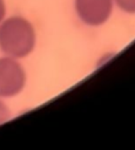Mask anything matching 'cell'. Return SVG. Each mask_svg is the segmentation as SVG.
Instances as JSON below:
<instances>
[{
    "label": "cell",
    "instance_id": "2",
    "mask_svg": "<svg viewBox=\"0 0 135 150\" xmlns=\"http://www.w3.org/2000/svg\"><path fill=\"white\" fill-rule=\"evenodd\" d=\"M26 84V73L18 59L0 57V98L16 96Z\"/></svg>",
    "mask_w": 135,
    "mask_h": 150
},
{
    "label": "cell",
    "instance_id": "6",
    "mask_svg": "<svg viewBox=\"0 0 135 150\" xmlns=\"http://www.w3.org/2000/svg\"><path fill=\"white\" fill-rule=\"evenodd\" d=\"M6 13H7L6 1H5V0H0V23H1V21L6 18Z\"/></svg>",
    "mask_w": 135,
    "mask_h": 150
},
{
    "label": "cell",
    "instance_id": "4",
    "mask_svg": "<svg viewBox=\"0 0 135 150\" xmlns=\"http://www.w3.org/2000/svg\"><path fill=\"white\" fill-rule=\"evenodd\" d=\"M114 5L127 14H135V0H114Z\"/></svg>",
    "mask_w": 135,
    "mask_h": 150
},
{
    "label": "cell",
    "instance_id": "5",
    "mask_svg": "<svg viewBox=\"0 0 135 150\" xmlns=\"http://www.w3.org/2000/svg\"><path fill=\"white\" fill-rule=\"evenodd\" d=\"M11 117V111L9 108L0 100V124L5 123L6 121H8Z\"/></svg>",
    "mask_w": 135,
    "mask_h": 150
},
{
    "label": "cell",
    "instance_id": "1",
    "mask_svg": "<svg viewBox=\"0 0 135 150\" xmlns=\"http://www.w3.org/2000/svg\"><path fill=\"white\" fill-rule=\"evenodd\" d=\"M36 33L32 22L21 16L5 18L0 23V50L14 59L28 56L35 48Z\"/></svg>",
    "mask_w": 135,
    "mask_h": 150
},
{
    "label": "cell",
    "instance_id": "3",
    "mask_svg": "<svg viewBox=\"0 0 135 150\" xmlns=\"http://www.w3.org/2000/svg\"><path fill=\"white\" fill-rule=\"evenodd\" d=\"M114 7V0H74L79 20L89 27L104 25L110 19Z\"/></svg>",
    "mask_w": 135,
    "mask_h": 150
}]
</instances>
